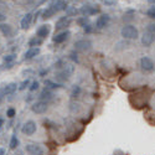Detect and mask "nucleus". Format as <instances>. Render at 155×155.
Masks as SVG:
<instances>
[{
  "label": "nucleus",
  "instance_id": "f3484780",
  "mask_svg": "<svg viewBox=\"0 0 155 155\" xmlns=\"http://www.w3.org/2000/svg\"><path fill=\"white\" fill-rule=\"evenodd\" d=\"M0 31H2V34L5 35V36H10L11 32H12L11 26L8 24H0Z\"/></svg>",
  "mask_w": 155,
  "mask_h": 155
},
{
  "label": "nucleus",
  "instance_id": "f8f14e48",
  "mask_svg": "<svg viewBox=\"0 0 155 155\" xmlns=\"http://www.w3.org/2000/svg\"><path fill=\"white\" fill-rule=\"evenodd\" d=\"M50 31H51V28H50V25H42V26H40L37 29V31H36V35H37V37H40V38H45L48 34H50Z\"/></svg>",
  "mask_w": 155,
  "mask_h": 155
},
{
  "label": "nucleus",
  "instance_id": "ddd939ff",
  "mask_svg": "<svg viewBox=\"0 0 155 155\" xmlns=\"http://www.w3.org/2000/svg\"><path fill=\"white\" fill-rule=\"evenodd\" d=\"M80 11H81V14H83L84 16H89V15H93V14H96V12H98L99 10H98V8H94L92 5H84Z\"/></svg>",
  "mask_w": 155,
  "mask_h": 155
},
{
  "label": "nucleus",
  "instance_id": "7ed1b4c3",
  "mask_svg": "<svg viewBox=\"0 0 155 155\" xmlns=\"http://www.w3.org/2000/svg\"><path fill=\"white\" fill-rule=\"evenodd\" d=\"M140 67H141V70L145 71V72H151L155 68V63H154V61L150 57L144 56V57L140 58Z\"/></svg>",
  "mask_w": 155,
  "mask_h": 155
},
{
  "label": "nucleus",
  "instance_id": "c756f323",
  "mask_svg": "<svg viewBox=\"0 0 155 155\" xmlns=\"http://www.w3.org/2000/svg\"><path fill=\"white\" fill-rule=\"evenodd\" d=\"M46 84H47L48 87H51V88H60V87H61L60 84H57V83H52L51 81H46Z\"/></svg>",
  "mask_w": 155,
  "mask_h": 155
},
{
  "label": "nucleus",
  "instance_id": "5701e85b",
  "mask_svg": "<svg viewBox=\"0 0 155 155\" xmlns=\"http://www.w3.org/2000/svg\"><path fill=\"white\" fill-rule=\"evenodd\" d=\"M147 32H150L153 35H155V22H151L147 26Z\"/></svg>",
  "mask_w": 155,
  "mask_h": 155
},
{
  "label": "nucleus",
  "instance_id": "cd10ccee",
  "mask_svg": "<svg viewBox=\"0 0 155 155\" xmlns=\"http://www.w3.org/2000/svg\"><path fill=\"white\" fill-rule=\"evenodd\" d=\"M29 84H30V81H29V80H26V81H24V82H21V84H20L19 89H20V91H22V89H25V88H26V87H28Z\"/></svg>",
  "mask_w": 155,
  "mask_h": 155
},
{
  "label": "nucleus",
  "instance_id": "f03ea898",
  "mask_svg": "<svg viewBox=\"0 0 155 155\" xmlns=\"http://www.w3.org/2000/svg\"><path fill=\"white\" fill-rule=\"evenodd\" d=\"M73 71H74V67L72 66V64H67V66H64V67L56 74V78H57L58 81H67L70 77L72 76Z\"/></svg>",
  "mask_w": 155,
  "mask_h": 155
},
{
  "label": "nucleus",
  "instance_id": "39448f33",
  "mask_svg": "<svg viewBox=\"0 0 155 155\" xmlns=\"http://www.w3.org/2000/svg\"><path fill=\"white\" fill-rule=\"evenodd\" d=\"M47 108H48L47 103L44 102V101H38V102L34 103V104L31 106L32 112L36 113V114H42V113H45V112L47 110Z\"/></svg>",
  "mask_w": 155,
  "mask_h": 155
},
{
  "label": "nucleus",
  "instance_id": "9b49d317",
  "mask_svg": "<svg viewBox=\"0 0 155 155\" xmlns=\"http://www.w3.org/2000/svg\"><path fill=\"white\" fill-rule=\"evenodd\" d=\"M71 18L70 16H63V18H60L57 21H56V30H61L63 28L68 26V25L71 24Z\"/></svg>",
  "mask_w": 155,
  "mask_h": 155
},
{
  "label": "nucleus",
  "instance_id": "bb28decb",
  "mask_svg": "<svg viewBox=\"0 0 155 155\" xmlns=\"http://www.w3.org/2000/svg\"><path fill=\"white\" fill-rule=\"evenodd\" d=\"M15 113H16V112H15V109H14V108H9V109H8V112H6V115H8L9 118H12V117L15 115Z\"/></svg>",
  "mask_w": 155,
  "mask_h": 155
},
{
  "label": "nucleus",
  "instance_id": "473e14b6",
  "mask_svg": "<svg viewBox=\"0 0 155 155\" xmlns=\"http://www.w3.org/2000/svg\"><path fill=\"white\" fill-rule=\"evenodd\" d=\"M3 123H4V120H3L2 118H0V128H2V125H3Z\"/></svg>",
  "mask_w": 155,
  "mask_h": 155
},
{
  "label": "nucleus",
  "instance_id": "a211bd4d",
  "mask_svg": "<svg viewBox=\"0 0 155 155\" xmlns=\"http://www.w3.org/2000/svg\"><path fill=\"white\" fill-rule=\"evenodd\" d=\"M16 83H9L4 87V94H11L16 91Z\"/></svg>",
  "mask_w": 155,
  "mask_h": 155
},
{
  "label": "nucleus",
  "instance_id": "c85d7f7f",
  "mask_svg": "<svg viewBox=\"0 0 155 155\" xmlns=\"http://www.w3.org/2000/svg\"><path fill=\"white\" fill-rule=\"evenodd\" d=\"M36 89H38V82H32L31 83V86H30V91L31 92H34V91H36Z\"/></svg>",
  "mask_w": 155,
  "mask_h": 155
},
{
  "label": "nucleus",
  "instance_id": "6e6552de",
  "mask_svg": "<svg viewBox=\"0 0 155 155\" xmlns=\"http://www.w3.org/2000/svg\"><path fill=\"white\" fill-rule=\"evenodd\" d=\"M109 20H110V16H109L108 14H102V15L98 16L97 20H96V28H97V29L106 28L107 25H108V22H109Z\"/></svg>",
  "mask_w": 155,
  "mask_h": 155
},
{
  "label": "nucleus",
  "instance_id": "20e7f679",
  "mask_svg": "<svg viewBox=\"0 0 155 155\" xmlns=\"http://www.w3.org/2000/svg\"><path fill=\"white\" fill-rule=\"evenodd\" d=\"M26 151L29 155H44L45 154V149L38 145V144H29L26 145Z\"/></svg>",
  "mask_w": 155,
  "mask_h": 155
},
{
  "label": "nucleus",
  "instance_id": "dca6fc26",
  "mask_svg": "<svg viewBox=\"0 0 155 155\" xmlns=\"http://www.w3.org/2000/svg\"><path fill=\"white\" fill-rule=\"evenodd\" d=\"M31 21H32V14L31 12H28V14L21 19V28L22 29H28L31 25Z\"/></svg>",
  "mask_w": 155,
  "mask_h": 155
},
{
  "label": "nucleus",
  "instance_id": "a878e982",
  "mask_svg": "<svg viewBox=\"0 0 155 155\" xmlns=\"http://www.w3.org/2000/svg\"><path fill=\"white\" fill-rule=\"evenodd\" d=\"M15 58H16V56H15V55H8V56H5V57H4V61H5V62H12Z\"/></svg>",
  "mask_w": 155,
  "mask_h": 155
},
{
  "label": "nucleus",
  "instance_id": "72a5a7b5",
  "mask_svg": "<svg viewBox=\"0 0 155 155\" xmlns=\"http://www.w3.org/2000/svg\"><path fill=\"white\" fill-rule=\"evenodd\" d=\"M0 155H4V149H0Z\"/></svg>",
  "mask_w": 155,
  "mask_h": 155
},
{
  "label": "nucleus",
  "instance_id": "2eb2a0df",
  "mask_svg": "<svg viewBox=\"0 0 155 155\" xmlns=\"http://www.w3.org/2000/svg\"><path fill=\"white\" fill-rule=\"evenodd\" d=\"M38 54H40V48L38 47H31L30 50H28L26 52H25V60H31L34 58L35 56H37Z\"/></svg>",
  "mask_w": 155,
  "mask_h": 155
},
{
  "label": "nucleus",
  "instance_id": "412c9836",
  "mask_svg": "<svg viewBox=\"0 0 155 155\" xmlns=\"http://www.w3.org/2000/svg\"><path fill=\"white\" fill-rule=\"evenodd\" d=\"M42 44V38H40V37H38V38H32V40L29 42V46H40Z\"/></svg>",
  "mask_w": 155,
  "mask_h": 155
},
{
  "label": "nucleus",
  "instance_id": "423d86ee",
  "mask_svg": "<svg viewBox=\"0 0 155 155\" xmlns=\"http://www.w3.org/2000/svg\"><path fill=\"white\" fill-rule=\"evenodd\" d=\"M36 129H37L36 123H35L34 120H29V122H26V123L22 125L21 132H22L24 134H26V135H32V134L36 132Z\"/></svg>",
  "mask_w": 155,
  "mask_h": 155
},
{
  "label": "nucleus",
  "instance_id": "f257e3e1",
  "mask_svg": "<svg viewBox=\"0 0 155 155\" xmlns=\"http://www.w3.org/2000/svg\"><path fill=\"white\" fill-rule=\"evenodd\" d=\"M120 35L124 38H128V40H134V38L138 37L139 32H138V29L133 26V25H125L120 30Z\"/></svg>",
  "mask_w": 155,
  "mask_h": 155
},
{
  "label": "nucleus",
  "instance_id": "393cba45",
  "mask_svg": "<svg viewBox=\"0 0 155 155\" xmlns=\"http://www.w3.org/2000/svg\"><path fill=\"white\" fill-rule=\"evenodd\" d=\"M148 16L149 18H153V19H155V6H153V8H150L149 10H148Z\"/></svg>",
  "mask_w": 155,
  "mask_h": 155
},
{
  "label": "nucleus",
  "instance_id": "b1692460",
  "mask_svg": "<svg viewBox=\"0 0 155 155\" xmlns=\"http://www.w3.org/2000/svg\"><path fill=\"white\" fill-rule=\"evenodd\" d=\"M77 22H78V25H81V26H86V24L88 22V19L87 16H83V18H80V19H77Z\"/></svg>",
  "mask_w": 155,
  "mask_h": 155
},
{
  "label": "nucleus",
  "instance_id": "0eeeda50",
  "mask_svg": "<svg viewBox=\"0 0 155 155\" xmlns=\"http://www.w3.org/2000/svg\"><path fill=\"white\" fill-rule=\"evenodd\" d=\"M48 8H51L52 10H55L56 12H58V11H61V10L67 9V4H66V2H63V0H52V2L50 3Z\"/></svg>",
  "mask_w": 155,
  "mask_h": 155
},
{
  "label": "nucleus",
  "instance_id": "aec40b11",
  "mask_svg": "<svg viewBox=\"0 0 155 155\" xmlns=\"http://www.w3.org/2000/svg\"><path fill=\"white\" fill-rule=\"evenodd\" d=\"M18 144H19V140H18L16 135H12L11 140H10V149H16Z\"/></svg>",
  "mask_w": 155,
  "mask_h": 155
},
{
  "label": "nucleus",
  "instance_id": "1a4fd4ad",
  "mask_svg": "<svg viewBox=\"0 0 155 155\" xmlns=\"http://www.w3.org/2000/svg\"><path fill=\"white\" fill-rule=\"evenodd\" d=\"M92 47V42L89 40H78L74 44V48L77 51H88Z\"/></svg>",
  "mask_w": 155,
  "mask_h": 155
},
{
  "label": "nucleus",
  "instance_id": "4468645a",
  "mask_svg": "<svg viewBox=\"0 0 155 155\" xmlns=\"http://www.w3.org/2000/svg\"><path fill=\"white\" fill-rule=\"evenodd\" d=\"M70 35H71L70 31H62V32L57 34V35L54 37V42H56V44H62V42H64V41H66L67 38L70 37Z\"/></svg>",
  "mask_w": 155,
  "mask_h": 155
},
{
  "label": "nucleus",
  "instance_id": "7c9ffc66",
  "mask_svg": "<svg viewBox=\"0 0 155 155\" xmlns=\"http://www.w3.org/2000/svg\"><path fill=\"white\" fill-rule=\"evenodd\" d=\"M6 20V16L3 14V12H0V21H5Z\"/></svg>",
  "mask_w": 155,
  "mask_h": 155
},
{
  "label": "nucleus",
  "instance_id": "4be33fe9",
  "mask_svg": "<svg viewBox=\"0 0 155 155\" xmlns=\"http://www.w3.org/2000/svg\"><path fill=\"white\" fill-rule=\"evenodd\" d=\"M40 98H41V99H51V98H52V93L48 92V91H46V89H45V91H42V92H41Z\"/></svg>",
  "mask_w": 155,
  "mask_h": 155
},
{
  "label": "nucleus",
  "instance_id": "9d476101",
  "mask_svg": "<svg viewBox=\"0 0 155 155\" xmlns=\"http://www.w3.org/2000/svg\"><path fill=\"white\" fill-rule=\"evenodd\" d=\"M154 41H155V35H153L150 32H144V35L141 36V44H143L144 46H147V47L153 45Z\"/></svg>",
  "mask_w": 155,
  "mask_h": 155
},
{
  "label": "nucleus",
  "instance_id": "2f4dec72",
  "mask_svg": "<svg viewBox=\"0 0 155 155\" xmlns=\"http://www.w3.org/2000/svg\"><path fill=\"white\" fill-rule=\"evenodd\" d=\"M148 3H149V4H153V5H155V0H148Z\"/></svg>",
  "mask_w": 155,
  "mask_h": 155
},
{
  "label": "nucleus",
  "instance_id": "6ab92c4d",
  "mask_svg": "<svg viewBox=\"0 0 155 155\" xmlns=\"http://www.w3.org/2000/svg\"><path fill=\"white\" fill-rule=\"evenodd\" d=\"M55 14H56L55 10H52L51 8H47V9H45L44 12H42V18H44V19H50V18H52Z\"/></svg>",
  "mask_w": 155,
  "mask_h": 155
}]
</instances>
